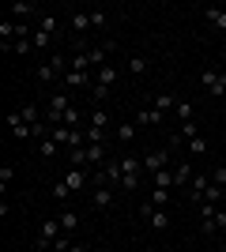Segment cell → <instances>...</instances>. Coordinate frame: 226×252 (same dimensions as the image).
Wrapping results in <instances>:
<instances>
[{"label":"cell","mask_w":226,"mask_h":252,"mask_svg":"<svg viewBox=\"0 0 226 252\" xmlns=\"http://www.w3.org/2000/svg\"><path fill=\"white\" fill-rule=\"evenodd\" d=\"M65 68H68V57H65V53H53V61H49V64H38V72H34V75H38V83H57V79H65Z\"/></svg>","instance_id":"6da1fadb"},{"label":"cell","mask_w":226,"mask_h":252,"mask_svg":"<svg viewBox=\"0 0 226 252\" xmlns=\"http://www.w3.org/2000/svg\"><path fill=\"white\" fill-rule=\"evenodd\" d=\"M159 169H170V147H155L143 155V173H159Z\"/></svg>","instance_id":"7a4b0ae2"},{"label":"cell","mask_w":226,"mask_h":252,"mask_svg":"<svg viewBox=\"0 0 226 252\" xmlns=\"http://www.w3.org/2000/svg\"><path fill=\"white\" fill-rule=\"evenodd\" d=\"M200 83H204V91H207V94H215V98H223V94H226V72L204 68V72H200Z\"/></svg>","instance_id":"3957f363"},{"label":"cell","mask_w":226,"mask_h":252,"mask_svg":"<svg viewBox=\"0 0 226 252\" xmlns=\"http://www.w3.org/2000/svg\"><path fill=\"white\" fill-rule=\"evenodd\" d=\"M8 128H11V136H15V139H38V136H34V125L23 121L19 109H11V113H8Z\"/></svg>","instance_id":"277c9868"},{"label":"cell","mask_w":226,"mask_h":252,"mask_svg":"<svg viewBox=\"0 0 226 252\" xmlns=\"http://www.w3.org/2000/svg\"><path fill=\"white\" fill-rule=\"evenodd\" d=\"M113 200H117V189H109V185H95V192H91L95 211H109V207H113Z\"/></svg>","instance_id":"5b68a950"},{"label":"cell","mask_w":226,"mask_h":252,"mask_svg":"<svg viewBox=\"0 0 226 252\" xmlns=\"http://www.w3.org/2000/svg\"><path fill=\"white\" fill-rule=\"evenodd\" d=\"M68 23H72V31L79 34V42H83V34L95 27V23H91V11H72V15H68Z\"/></svg>","instance_id":"8992f818"},{"label":"cell","mask_w":226,"mask_h":252,"mask_svg":"<svg viewBox=\"0 0 226 252\" xmlns=\"http://www.w3.org/2000/svg\"><path fill=\"white\" fill-rule=\"evenodd\" d=\"M38 31L49 34V38H57V34H61V19H57L53 11H42V15H38Z\"/></svg>","instance_id":"52a82bcc"},{"label":"cell","mask_w":226,"mask_h":252,"mask_svg":"<svg viewBox=\"0 0 226 252\" xmlns=\"http://www.w3.org/2000/svg\"><path fill=\"white\" fill-rule=\"evenodd\" d=\"M61 87H65V91L68 87H95V75L91 72H68L65 79H61Z\"/></svg>","instance_id":"ba28073f"},{"label":"cell","mask_w":226,"mask_h":252,"mask_svg":"<svg viewBox=\"0 0 226 252\" xmlns=\"http://www.w3.org/2000/svg\"><path fill=\"white\" fill-rule=\"evenodd\" d=\"M68 94L65 91H57V94H49V102H45V113H57V117H65V109H68Z\"/></svg>","instance_id":"9c48e42d"},{"label":"cell","mask_w":226,"mask_h":252,"mask_svg":"<svg viewBox=\"0 0 226 252\" xmlns=\"http://www.w3.org/2000/svg\"><path fill=\"white\" fill-rule=\"evenodd\" d=\"M200 230H204L207 237H215L219 230H226V211L219 207V211H215V219H207V222H200Z\"/></svg>","instance_id":"30bf717a"},{"label":"cell","mask_w":226,"mask_h":252,"mask_svg":"<svg viewBox=\"0 0 226 252\" xmlns=\"http://www.w3.org/2000/svg\"><path fill=\"white\" fill-rule=\"evenodd\" d=\"M193 162H181V166H173V189H185L189 181H193Z\"/></svg>","instance_id":"8fae6325"},{"label":"cell","mask_w":226,"mask_h":252,"mask_svg":"<svg viewBox=\"0 0 226 252\" xmlns=\"http://www.w3.org/2000/svg\"><path fill=\"white\" fill-rule=\"evenodd\" d=\"M147 226H151V230H170V211H162V207H155V211H151V215H147Z\"/></svg>","instance_id":"7c38bea8"},{"label":"cell","mask_w":226,"mask_h":252,"mask_svg":"<svg viewBox=\"0 0 226 252\" xmlns=\"http://www.w3.org/2000/svg\"><path fill=\"white\" fill-rule=\"evenodd\" d=\"M91 132H98V136L106 139V132H109V113L106 109H95V113H91Z\"/></svg>","instance_id":"4fadbf2b"},{"label":"cell","mask_w":226,"mask_h":252,"mask_svg":"<svg viewBox=\"0 0 226 252\" xmlns=\"http://www.w3.org/2000/svg\"><path fill=\"white\" fill-rule=\"evenodd\" d=\"M61 151H65V147H61V143H53L49 136H45V139H38V158H45V162H53V158L61 155Z\"/></svg>","instance_id":"5bb4252c"},{"label":"cell","mask_w":226,"mask_h":252,"mask_svg":"<svg viewBox=\"0 0 226 252\" xmlns=\"http://www.w3.org/2000/svg\"><path fill=\"white\" fill-rule=\"evenodd\" d=\"M87 181H91V177H87V169H68V173H65V185H68L72 192L87 189Z\"/></svg>","instance_id":"9a60e30c"},{"label":"cell","mask_w":226,"mask_h":252,"mask_svg":"<svg viewBox=\"0 0 226 252\" xmlns=\"http://www.w3.org/2000/svg\"><path fill=\"white\" fill-rule=\"evenodd\" d=\"M87 166H91V162H95V166H102V162H109L106 158V143H87Z\"/></svg>","instance_id":"2e32d148"},{"label":"cell","mask_w":226,"mask_h":252,"mask_svg":"<svg viewBox=\"0 0 226 252\" xmlns=\"http://www.w3.org/2000/svg\"><path fill=\"white\" fill-rule=\"evenodd\" d=\"M162 121H166V117L159 113V109H155V105H147V109H140V113H136V125H162Z\"/></svg>","instance_id":"e0dca14e"},{"label":"cell","mask_w":226,"mask_h":252,"mask_svg":"<svg viewBox=\"0 0 226 252\" xmlns=\"http://www.w3.org/2000/svg\"><path fill=\"white\" fill-rule=\"evenodd\" d=\"M57 219H61V230H65L68 237H72V233L79 230V215H75V211H68V207H65L61 215H57Z\"/></svg>","instance_id":"ac0fdd59"},{"label":"cell","mask_w":226,"mask_h":252,"mask_svg":"<svg viewBox=\"0 0 226 252\" xmlns=\"http://www.w3.org/2000/svg\"><path fill=\"white\" fill-rule=\"evenodd\" d=\"M204 19H207V27L226 31V11H223V8H204Z\"/></svg>","instance_id":"d6986e66"},{"label":"cell","mask_w":226,"mask_h":252,"mask_svg":"<svg viewBox=\"0 0 226 252\" xmlns=\"http://www.w3.org/2000/svg\"><path fill=\"white\" fill-rule=\"evenodd\" d=\"M151 189H170L173 192V169H159V173H151Z\"/></svg>","instance_id":"ffe728a7"},{"label":"cell","mask_w":226,"mask_h":252,"mask_svg":"<svg viewBox=\"0 0 226 252\" xmlns=\"http://www.w3.org/2000/svg\"><path fill=\"white\" fill-rule=\"evenodd\" d=\"M117 68H113V64H106V68H98V72H95V83H102V87H113V83H117Z\"/></svg>","instance_id":"44dd1931"},{"label":"cell","mask_w":226,"mask_h":252,"mask_svg":"<svg viewBox=\"0 0 226 252\" xmlns=\"http://www.w3.org/2000/svg\"><path fill=\"white\" fill-rule=\"evenodd\" d=\"M121 166H125V177H129V173H143V158H136L129 151V155H121Z\"/></svg>","instance_id":"7402d4cb"},{"label":"cell","mask_w":226,"mask_h":252,"mask_svg":"<svg viewBox=\"0 0 226 252\" xmlns=\"http://www.w3.org/2000/svg\"><path fill=\"white\" fill-rule=\"evenodd\" d=\"M113 136H117V143H125V147H129L132 139H136V125H129V121H125V125L113 128Z\"/></svg>","instance_id":"603a6c76"},{"label":"cell","mask_w":226,"mask_h":252,"mask_svg":"<svg viewBox=\"0 0 226 252\" xmlns=\"http://www.w3.org/2000/svg\"><path fill=\"white\" fill-rule=\"evenodd\" d=\"M155 109H159L162 117H166V113H173V109H177V98H173V94H166V91H162V94L155 98Z\"/></svg>","instance_id":"cb8c5ba5"},{"label":"cell","mask_w":226,"mask_h":252,"mask_svg":"<svg viewBox=\"0 0 226 252\" xmlns=\"http://www.w3.org/2000/svg\"><path fill=\"white\" fill-rule=\"evenodd\" d=\"M143 181H151L147 173H129V177L121 181V189H125V192H140V189H143Z\"/></svg>","instance_id":"d4e9b609"},{"label":"cell","mask_w":226,"mask_h":252,"mask_svg":"<svg viewBox=\"0 0 226 252\" xmlns=\"http://www.w3.org/2000/svg\"><path fill=\"white\" fill-rule=\"evenodd\" d=\"M11 15H19V19H27V15H34L38 11V4H31V0H19V4H11Z\"/></svg>","instance_id":"484cf974"},{"label":"cell","mask_w":226,"mask_h":252,"mask_svg":"<svg viewBox=\"0 0 226 252\" xmlns=\"http://www.w3.org/2000/svg\"><path fill=\"white\" fill-rule=\"evenodd\" d=\"M173 117H177V121H181V125H189V121H193V117H196L193 102H177V109H173Z\"/></svg>","instance_id":"4316f807"},{"label":"cell","mask_w":226,"mask_h":252,"mask_svg":"<svg viewBox=\"0 0 226 252\" xmlns=\"http://www.w3.org/2000/svg\"><path fill=\"white\" fill-rule=\"evenodd\" d=\"M170 196H173L170 189H151V203H155V207H162V211H166V203H170Z\"/></svg>","instance_id":"83f0119b"},{"label":"cell","mask_w":226,"mask_h":252,"mask_svg":"<svg viewBox=\"0 0 226 252\" xmlns=\"http://www.w3.org/2000/svg\"><path fill=\"white\" fill-rule=\"evenodd\" d=\"M189 155L204 158V155H207V139H204V136H193V139H189Z\"/></svg>","instance_id":"f1b7e54d"},{"label":"cell","mask_w":226,"mask_h":252,"mask_svg":"<svg viewBox=\"0 0 226 252\" xmlns=\"http://www.w3.org/2000/svg\"><path fill=\"white\" fill-rule=\"evenodd\" d=\"M19 117L27 125H42V117H38V105H19Z\"/></svg>","instance_id":"f546056e"},{"label":"cell","mask_w":226,"mask_h":252,"mask_svg":"<svg viewBox=\"0 0 226 252\" xmlns=\"http://www.w3.org/2000/svg\"><path fill=\"white\" fill-rule=\"evenodd\" d=\"M147 68H151V61H147V57H132V61H129V72H132V75H143Z\"/></svg>","instance_id":"4dcf8cb0"},{"label":"cell","mask_w":226,"mask_h":252,"mask_svg":"<svg viewBox=\"0 0 226 252\" xmlns=\"http://www.w3.org/2000/svg\"><path fill=\"white\" fill-rule=\"evenodd\" d=\"M223 196H226V192L219 189V185H207V189H204V203H215V207H219V200H223Z\"/></svg>","instance_id":"1f68e13d"},{"label":"cell","mask_w":226,"mask_h":252,"mask_svg":"<svg viewBox=\"0 0 226 252\" xmlns=\"http://www.w3.org/2000/svg\"><path fill=\"white\" fill-rule=\"evenodd\" d=\"M61 125H68V128H79V109H75V105H68V109H65Z\"/></svg>","instance_id":"d6a6232c"},{"label":"cell","mask_w":226,"mask_h":252,"mask_svg":"<svg viewBox=\"0 0 226 252\" xmlns=\"http://www.w3.org/2000/svg\"><path fill=\"white\" fill-rule=\"evenodd\" d=\"M68 196H72V189H68L65 181H57V185H53V200L57 203H68Z\"/></svg>","instance_id":"836d02e7"},{"label":"cell","mask_w":226,"mask_h":252,"mask_svg":"<svg viewBox=\"0 0 226 252\" xmlns=\"http://www.w3.org/2000/svg\"><path fill=\"white\" fill-rule=\"evenodd\" d=\"M72 72H91V61H87V53H75V57H72Z\"/></svg>","instance_id":"e575fe53"},{"label":"cell","mask_w":226,"mask_h":252,"mask_svg":"<svg viewBox=\"0 0 226 252\" xmlns=\"http://www.w3.org/2000/svg\"><path fill=\"white\" fill-rule=\"evenodd\" d=\"M211 185H219V189L226 192V166H215V169H211Z\"/></svg>","instance_id":"d590c367"},{"label":"cell","mask_w":226,"mask_h":252,"mask_svg":"<svg viewBox=\"0 0 226 252\" xmlns=\"http://www.w3.org/2000/svg\"><path fill=\"white\" fill-rule=\"evenodd\" d=\"M34 49H49V45H53V38H49V34H42V31H34Z\"/></svg>","instance_id":"8d00e7d4"},{"label":"cell","mask_w":226,"mask_h":252,"mask_svg":"<svg viewBox=\"0 0 226 252\" xmlns=\"http://www.w3.org/2000/svg\"><path fill=\"white\" fill-rule=\"evenodd\" d=\"M109 91H113V87H102V83H95V87H91V94H95V102H106V98H109Z\"/></svg>","instance_id":"74e56055"},{"label":"cell","mask_w":226,"mask_h":252,"mask_svg":"<svg viewBox=\"0 0 226 252\" xmlns=\"http://www.w3.org/2000/svg\"><path fill=\"white\" fill-rule=\"evenodd\" d=\"M215 203H200V222H207V219H215Z\"/></svg>","instance_id":"f35d334b"},{"label":"cell","mask_w":226,"mask_h":252,"mask_svg":"<svg viewBox=\"0 0 226 252\" xmlns=\"http://www.w3.org/2000/svg\"><path fill=\"white\" fill-rule=\"evenodd\" d=\"M11 53H19V57H23V53H34V42H31V38H23V42H15Z\"/></svg>","instance_id":"ab89813d"},{"label":"cell","mask_w":226,"mask_h":252,"mask_svg":"<svg viewBox=\"0 0 226 252\" xmlns=\"http://www.w3.org/2000/svg\"><path fill=\"white\" fill-rule=\"evenodd\" d=\"M11 177H15V166H4V169H0V185H4V189H8Z\"/></svg>","instance_id":"60d3db41"},{"label":"cell","mask_w":226,"mask_h":252,"mask_svg":"<svg viewBox=\"0 0 226 252\" xmlns=\"http://www.w3.org/2000/svg\"><path fill=\"white\" fill-rule=\"evenodd\" d=\"M91 23H95V27H106L109 15H106V11H91Z\"/></svg>","instance_id":"b9f144b4"},{"label":"cell","mask_w":226,"mask_h":252,"mask_svg":"<svg viewBox=\"0 0 226 252\" xmlns=\"http://www.w3.org/2000/svg\"><path fill=\"white\" fill-rule=\"evenodd\" d=\"M68 252H91V249H87V245H72Z\"/></svg>","instance_id":"7bdbcfd3"},{"label":"cell","mask_w":226,"mask_h":252,"mask_svg":"<svg viewBox=\"0 0 226 252\" xmlns=\"http://www.w3.org/2000/svg\"><path fill=\"white\" fill-rule=\"evenodd\" d=\"M162 252H181V249H162Z\"/></svg>","instance_id":"ee69618b"},{"label":"cell","mask_w":226,"mask_h":252,"mask_svg":"<svg viewBox=\"0 0 226 252\" xmlns=\"http://www.w3.org/2000/svg\"><path fill=\"white\" fill-rule=\"evenodd\" d=\"M143 252H162V249H143Z\"/></svg>","instance_id":"f6af8a7d"},{"label":"cell","mask_w":226,"mask_h":252,"mask_svg":"<svg viewBox=\"0 0 226 252\" xmlns=\"http://www.w3.org/2000/svg\"><path fill=\"white\" fill-rule=\"evenodd\" d=\"M223 252H226V245H223Z\"/></svg>","instance_id":"bcb514c9"},{"label":"cell","mask_w":226,"mask_h":252,"mask_svg":"<svg viewBox=\"0 0 226 252\" xmlns=\"http://www.w3.org/2000/svg\"><path fill=\"white\" fill-rule=\"evenodd\" d=\"M223 64H226V57H223Z\"/></svg>","instance_id":"7dc6e473"}]
</instances>
